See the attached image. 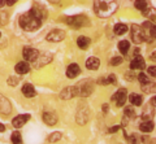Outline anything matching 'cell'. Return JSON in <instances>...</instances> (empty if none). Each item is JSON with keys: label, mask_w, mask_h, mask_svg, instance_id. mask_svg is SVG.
I'll list each match as a JSON object with an SVG mask.
<instances>
[{"label": "cell", "mask_w": 156, "mask_h": 144, "mask_svg": "<svg viewBox=\"0 0 156 144\" xmlns=\"http://www.w3.org/2000/svg\"><path fill=\"white\" fill-rule=\"evenodd\" d=\"M22 94L25 98H34V96L37 95V91L30 83H26L22 86Z\"/></svg>", "instance_id": "5bb4252c"}, {"label": "cell", "mask_w": 156, "mask_h": 144, "mask_svg": "<svg viewBox=\"0 0 156 144\" xmlns=\"http://www.w3.org/2000/svg\"><path fill=\"white\" fill-rule=\"evenodd\" d=\"M29 119H30V116H29V114H21V116H17V117L13 118L12 125L16 129H20V127H22Z\"/></svg>", "instance_id": "9c48e42d"}, {"label": "cell", "mask_w": 156, "mask_h": 144, "mask_svg": "<svg viewBox=\"0 0 156 144\" xmlns=\"http://www.w3.org/2000/svg\"><path fill=\"white\" fill-rule=\"evenodd\" d=\"M3 4H4V0H0V7H2Z\"/></svg>", "instance_id": "74e56055"}, {"label": "cell", "mask_w": 156, "mask_h": 144, "mask_svg": "<svg viewBox=\"0 0 156 144\" xmlns=\"http://www.w3.org/2000/svg\"><path fill=\"white\" fill-rule=\"evenodd\" d=\"M142 90L146 91V92H154V91H155V84H154L152 82L143 83V84H142Z\"/></svg>", "instance_id": "603a6c76"}, {"label": "cell", "mask_w": 156, "mask_h": 144, "mask_svg": "<svg viewBox=\"0 0 156 144\" xmlns=\"http://www.w3.org/2000/svg\"><path fill=\"white\" fill-rule=\"evenodd\" d=\"M66 23L69 26L73 27H82V26H87L89 22H87V18L83 16H73V17H68L66 18Z\"/></svg>", "instance_id": "277c9868"}, {"label": "cell", "mask_w": 156, "mask_h": 144, "mask_svg": "<svg viewBox=\"0 0 156 144\" xmlns=\"http://www.w3.org/2000/svg\"><path fill=\"white\" fill-rule=\"evenodd\" d=\"M38 56H39V52H38V50H35V48H33V47H25L23 48V57H25L26 61L34 62Z\"/></svg>", "instance_id": "52a82bcc"}, {"label": "cell", "mask_w": 156, "mask_h": 144, "mask_svg": "<svg viewBox=\"0 0 156 144\" xmlns=\"http://www.w3.org/2000/svg\"><path fill=\"white\" fill-rule=\"evenodd\" d=\"M48 2H51V3H58V0H48Z\"/></svg>", "instance_id": "8d00e7d4"}, {"label": "cell", "mask_w": 156, "mask_h": 144, "mask_svg": "<svg viewBox=\"0 0 156 144\" xmlns=\"http://www.w3.org/2000/svg\"><path fill=\"white\" fill-rule=\"evenodd\" d=\"M12 142L13 143H21L22 142V138H21V134H20L18 131H14L13 134H12Z\"/></svg>", "instance_id": "d4e9b609"}, {"label": "cell", "mask_w": 156, "mask_h": 144, "mask_svg": "<svg viewBox=\"0 0 156 144\" xmlns=\"http://www.w3.org/2000/svg\"><path fill=\"white\" fill-rule=\"evenodd\" d=\"M42 25V13L33 8L20 17V26L25 31H34Z\"/></svg>", "instance_id": "6da1fadb"}, {"label": "cell", "mask_w": 156, "mask_h": 144, "mask_svg": "<svg viewBox=\"0 0 156 144\" xmlns=\"http://www.w3.org/2000/svg\"><path fill=\"white\" fill-rule=\"evenodd\" d=\"M98 82H99V84H108V81H107V78H100Z\"/></svg>", "instance_id": "1f68e13d"}, {"label": "cell", "mask_w": 156, "mask_h": 144, "mask_svg": "<svg viewBox=\"0 0 156 144\" xmlns=\"http://www.w3.org/2000/svg\"><path fill=\"white\" fill-rule=\"evenodd\" d=\"M43 121L47 125H50V126H53L57 122V116L52 112H46V113H43Z\"/></svg>", "instance_id": "4fadbf2b"}, {"label": "cell", "mask_w": 156, "mask_h": 144, "mask_svg": "<svg viewBox=\"0 0 156 144\" xmlns=\"http://www.w3.org/2000/svg\"><path fill=\"white\" fill-rule=\"evenodd\" d=\"M154 122L150 121V119H146V122H142L139 126V130L142 132H151L154 130Z\"/></svg>", "instance_id": "ac0fdd59"}, {"label": "cell", "mask_w": 156, "mask_h": 144, "mask_svg": "<svg viewBox=\"0 0 156 144\" xmlns=\"http://www.w3.org/2000/svg\"><path fill=\"white\" fill-rule=\"evenodd\" d=\"M5 3L8 4L9 7H11V5H14V4L17 3V0H5Z\"/></svg>", "instance_id": "d6a6232c"}, {"label": "cell", "mask_w": 156, "mask_h": 144, "mask_svg": "<svg viewBox=\"0 0 156 144\" xmlns=\"http://www.w3.org/2000/svg\"><path fill=\"white\" fill-rule=\"evenodd\" d=\"M125 117L126 118H134L135 117V113H134V110H133V108H131V107H128V108H125Z\"/></svg>", "instance_id": "cb8c5ba5"}, {"label": "cell", "mask_w": 156, "mask_h": 144, "mask_svg": "<svg viewBox=\"0 0 156 144\" xmlns=\"http://www.w3.org/2000/svg\"><path fill=\"white\" fill-rule=\"evenodd\" d=\"M129 101L131 105H135V107H140L143 104V98L142 95H138V94H131L130 98H129Z\"/></svg>", "instance_id": "e0dca14e"}, {"label": "cell", "mask_w": 156, "mask_h": 144, "mask_svg": "<svg viewBox=\"0 0 156 144\" xmlns=\"http://www.w3.org/2000/svg\"><path fill=\"white\" fill-rule=\"evenodd\" d=\"M65 38V33L62 31V30H58V29H56V30H52L50 31L47 34L46 36V39L48 42H51V43H58V42H61L62 39Z\"/></svg>", "instance_id": "8992f818"}, {"label": "cell", "mask_w": 156, "mask_h": 144, "mask_svg": "<svg viewBox=\"0 0 156 144\" xmlns=\"http://www.w3.org/2000/svg\"><path fill=\"white\" fill-rule=\"evenodd\" d=\"M121 62H122V59H121V57H113V59L111 60V65L117 66V65H120Z\"/></svg>", "instance_id": "f1b7e54d"}, {"label": "cell", "mask_w": 156, "mask_h": 144, "mask_svg": "<svg viewBox=\"0 0 156 144\" xmlns=\"http://www.w3.org/2000/svg\"><path fill=\"white\" fill-rule=\"evenodd\" d=\"M0 36H2V34H0Z\"/></svg>", "instance_id": "f35d334b"}, {"label": "cell", "mask_w": 156, "mask_h": 144, "mask_svg": "<svg viewBox=\"0 0 156 144\" xmlns=\"http://www.w3.org/2000/svg\"><path fill=\"white\" fill-rule=\"evenodd\" d=\"M146 11V9H144ZM143 14L146 17H150V21H155V9H148V11H146V12H143Z\"/></svg>", "instance_id": "484cf974"}, {"label": "cell", "mask_w": 156, "mask_h": 144, "mask_svg": "<svg viewBox=\"0 0 156 144\" xmlns=\"http://www.w3.org/2000/svg\"><path fill=\"white\" fill-rule=\"evenodd\" d=\"M117 130H119V127H117V126H115V127H111V129H109V131H111V132H116Z\"/></svg>", "instance_id": "836d02e7"}, {"label": "cell", "mask_w": 156, "mask_h": 144, "mask_svg": "<svg viewBox=\"0 0 156 144\" xmlns=\"http://www.w3.org/2000/svg\"><path fill=\"white\" fill-rule=\"evenodd\" d=\"M138 79H139V82H140V83H142V84H143V83H148V82H150L148 77H147V75H146L144 73H140V74L138 75Z\"/></svg>", "instance_id": "4316f807"}, {"label": "cell", "mask_w": 156, "mask_h": 144, "mask_svg": "<svg viewBox=\"0 0 156 144\" xmlns=\"http://www.w3.org/2000/svg\"><path fill=\"white\" fill-rule=\"evenodd\" d=\"M147 71H148V74H150L151 77H155V75H156V66H150Z\"/></svg>", "instance_id": "4dcf8cb0"}, {"label": "cell", "mask_w": 156, "mask_h": 144, "mask_svg": "<svg viewBox=\"0 0 156 144\" xmlns=\"http://www.w3.org/2000/svg\"><path fill=\"white\" fill-rule=\"evenodd\" d=\"M81 73V69H80V66H78L77 64H72L68 66V69H66V77L68 78H76V77H78Z\"/></svg>", "instance_id": "8fae6325"}, {"label": "cell", "mask_w": 156, "mask_h": 144, "mask_svg": "<svg viewBox=\"0 0 156 144\" xmlns=\"http://www.w3.org/2000/svg\"><path fill=\"white\" fill-rule=\"evenodd\" d=\"M119 8V0H94L95 14L100 18L112 16Z\"/></svg>", "instance_id": "7a4b0ae2"}, {"label": "cell", "mask_w": 156, "mask_h": 144, "mask_svg": "<svg viewBox=\"0 0 156 144\" xmlns=\"http://www.w3.org/2000/svg\"><path fill=\"white\" fill-rule=\"evenodd\" d=\"M103 112H108V105H103Z\"/></svg>", "instance_id": "e575fe53"}, {"label": "cell", "mask_w": 156, "mask_h": 144, "mask_svg": "<svg viewBox=\"0 0 156 144\" xmlns=\"http://www.w3.org/2000/svg\"><path fill=\"white\" fill-rule=\"evenodd\" d=\"M113 31L116 35H124L125 33L128 31V26H126L125 23H117L113 27Z\"/></svg>", "instance_id": "ffe728a7"}, {"label": "cell", "mask_w": 156, "mask_h": 144, "mask_svg": "<svg viewBox=\"0 0 156 144\" xmlns=\"http://www.w3.org/2000/svg\"><path fill=\"white\" fill-rule=\"evenodd\" d=\"M61 99H65V100H69L72 98H74V96H77V88L76 86L74 87H66L61 91Z\"/></svg>", "instance_id": "7c38bea8"}, {"label": "cell", "mask_w": 156, "mask_h": 144, "mask_svg": "<svg viewBox=\"0 0 156 144\" xmlns=\"http://www.w3.org/2000/svg\"><path fill=\"white\" fill-rule=\"evenodd\" d=\"M129 48H130V43L128 40H121L119 43V51L121 52V53H125L126 55V52L129 51Z\"/></svg>", "instance_id": "44dd1931"}, {"label": "cell", "mask_w": 156, "mask_h": 144, "mask_svg": "<svg viewBox=\"0 0 156 144\" xmlns=\"http://www.w3.org/2000/svg\"><path fill=\"white\" fill-rule=\"evenodd\" d=\"M92 81L91 79H85V81H81L80 83L76 86L77 88V95L80 96H90L92 94V90H94V84L91 83Z\"/></svg>", "instance_id": "3957f363"}, {"label": "cell", "mask_w": 156, "mask_h": 144, "mask_svg": "<svg viewBox=\"0 0 156 144\" xmlns=\"http://www.w3.org/2000/svg\"><path fill=\"white\" fill-rule=\"evenodd\" d=\"M60 138H61V134H60V132H53V134H51V136H50V139H48V140H50V142H56V140H58Z\"/></svg>", "instance_id": "83f0119b"}, {"label": "cell", "mask_w": 156, "mask_h": 144, "mask_svg": "<svg viewBox=\"0 0 156 144\" xmlns=\"http://www.w3.org/2000/svg\"><path fill=\"white\" fill-rule=\"evenodd\" d=\"M107 81H108V83H112V84H116L117 83V78L115 74H111L108 78H107Z\"/></svg>", "instance_id": "f546056e"}, {"label": "cell", "mask_w": 156, "mask_h": 144, "mask_svg": "<svg viewBox=\"0 0 156 144\" xmlns=\"http://www.w3.org/2000/svg\"><path fill=\"white\" fill-rule=\"evenodd\" d=\"M131 38L138 44L144 42V31L139 25H131Z\"/></svg>", "instance_id": "5b68a950"}, {"label": "cell", "mask_w": 156, "mask_h": 144, "mask_svg": "<svg viewBox=\"0 0 156 144\" xmlns=\"http://www.w3.org/2000/svg\"><path fill=\"white\" fill-rule=\"evenodd\" d=\"M134 5L136 9H139V11H144V9L147 8V2H146V0H135Z\"/></svg>", "instance_id": "7402d4cb"}, {"label": "cell", "mask_w": 156, "mask_h": 144, "mask_svg": "<svg viewBox=\"0 0 156 144\" xmlns=\"http://www.w3.org/2000/svg\"><path fill=\"white\" fill-rule=\"evenodd\" d=\"M126 94H128V91L125 88H120L116 92V95L113 96V100H116L117 107H122V105L126 103Z\"/></svg>", "instance_id": "ba28073f"}, {"label": "cell", "mask_w": 156, "mask_h": 144, "mask_svg": "<svg viewBox=\"0 0 156 144\" xmlns=\"http://www.w3.org/2000/svg\"><path fill=\"white\" fill-rule=\"evenodd\" d=\"M144 59L142 56H139V55H135L134 56V59L133 61L130 62V69L131 70H135V69H143L144 68Z\"/></svg>", "instance_id": "30bf717a"}, {"label": "cell", "mask_w": 156, "mask_h": 144, "mask_svg": "<svg viewBox=\"0 0 156 144\" xmlns=\"http://www.w3.org/2000/svg\"><path fill=\"white\" fill-rule=\"evenodd\" d=\"M77 46L80 47L81 50H86V48L90 46V38H87V36H80L77 39Z\"/></svg>", "instance_id": "d6986e66"}, {"label": "cell", "mask_w": 156, "mask_h": 144, "mask_svg": "<svg viewBox=\"0 0 156 144\" xmlns=\"http://www.w3.org/2000/svg\"><path fill=\"white\" fill-rule=\"evenodd\" d=\"M100 66V60L98 57H90L86 61V68L90 70H96Z\"/></svg>", "instance_id": "9a60e30c"}, {"label": "cell", "mask_w": 156, "mask_h": 144, "mask_svg": "<svg viewBox=\"0 0 156 144\" xmlns=\"http://www.w3.org/2000/svg\"><path fill=\"white\" fill-rule=\"evenodd\" d=\"M4 130H5V126H4V125H2V123H0V131H4Z\"/></svg>", "instance_id": "d590c367"}, {"label": "cell", "mask_w": 156, "mask_h": 144, "mask_svg": "<svg viewBox=\"0 0 156 144\" xmlns=\"http://www.w3.org/2000/svg\"><path fill=\"white\" fill-rule=\"evenodd\" d=\"M14 70H16V73H18V74H26V73H29V70H30V65L25 61H21L16 65Z\"/></svg>", "instance_id": "2e32d148"}]
</instances>
